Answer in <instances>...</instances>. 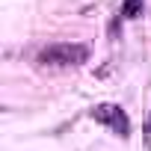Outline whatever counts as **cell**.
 <instances>
[{"instance_id":"3","label":"cell","mask_w":151,"mask_h":151,"mask_svg":"<svg viewBox=\"0 0 151 151\" xmlns=\"http://www.w3.org/2000/svg\"><path fill=\"white\" fill-rule=\"evenodd\" d=\"M139 12H142V0H124V6H122L124 18H136Z\"/></svg>"},{"instance_id":"2","label":"cell","mask_w":151,"mask_h":151,"mask_svg":"<svg viewBox=\"0 0 151 151\" xmlns=\"http://www.w3.org/2000/svg\"><path fill=\"white\" fill-rule=\"evenodd\" d=\"M89 119L98 122V124H104L107 130H113L119 139H127V136H130V119H127L124 107H119V104H110V101L95 104V107L89 110Z\"/></svg>"},{"instance_id":"1","label":"cell","mask_w":151,"mask_h":151,"mask_svg":"<svg viewBox=\"0 0 151 151\" xmlns=\"http://www.w3.org/2000/svg\"><path fill=\"white\" fill-rule=\"evenodd\" d=\"M89 59V47L80 42H53L39 50V62L50 68H74Z\"/></svg>"},{"instance_id":"4","label":"cell","mask_w":151,"mask_h":151,"mask_svg":"<svg viewBox=\"0 0 151 151\" xmlns=\"http://www.w3.org/2000/svg\"><path fill=\"white\" fill-rule=\"evenodd\" d=\"M142 136H145V145L151 148V113H148V119H145V127H142Z\"/></svg>"}]
</instances>
